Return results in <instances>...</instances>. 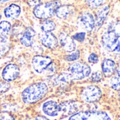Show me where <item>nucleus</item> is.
Wrapping results in <instances>:
<instances>
[{"label": "nucleus", "instance_id": "423d86ee", "mask_svg": "<svg viewBox=\"0 0 120 120\" xmlns=\"http://www.w3.org/2000/svg\"><path fill=\"white\" fill-rule=\"evenodd\" d=\"M53 61V58L50 56L36 54L33 56L31 59V67L35 73L40 75L43 74Z\"/></svg>", "mask_w": 120, "mask_h": 120}, {"label": "nucleus", "instance_id": "6e6552de", "mask_svg": "<svg viewBox=\"0 0 120 120\" xmlns=\"http://www.w3.org/2000/svg\"><path fill=\"white\" fill-rule=\"evenodd\" d=\"M102 96L101 89L95 85H88L84 87L80 93L81 100L86 103H93L98 101Z\"/></svg>", "mask_w": 120, "mask_h": 120}, {"label": "nucleus", "instance_id": "f03ea898", "mask_svg": "<svg viewBox=\"0 0 120 120\" xmlns=\"http://www.w3.org/2000/svg\"><path fill=\"white\" fill-rule=\"evenodd\" d=\"M60 5H62L60 0H51L40 3L33 8V13L36 18L42 20L51 19L55 15V11Z\"/></svg>", "mask_w": 120, "mask_h": 120}, {"label": "nucleus", "instance_id": "1a4fd4ad", "mask_svg": "<svg viewBox=\"0 0 120 120\" xmlns=\"http://www.w3.org/2000/svg\"><path fill=\"white\" fill-rule=\"evenodd\" d=\"M38 41L42 46L52 51L59 47L58 38L53 32H41L38 34Z\"/></svg>", "mask_w": 120, "mask_h": 120}, {"label": "nucleus", "instance_id": "dca6fc26", "mask_svg": "<svg viewBox=\"0 0 120 120\" xmlns=\"http://www.w3.org/2000/svg\"><path fill=\"white\" fill-rule=\"evenodd\" d=\"M36 36V32L32 27H26L22 37L19 39L20 43L25 48H29L35 43V37Z\"/></svg>", "mask_w": 120, "mask_h": 120}, {"label": "nucleus", "instance_id": "9d476101", "mask_svg": "<svg viewBox=\"0 0 120 120\" xmlns=\"http://www.w3.org/2000/svg\"><path fill=\"white\" fill-rule=\"evenodd\" d=\"M59 46L66 53H69L76 50V43L72 37L69 36L67 33L62 32L58 35Z\"/></svg>", "mask_w": 120, "mask_h": 120}, {"label": "nucleus", "instance_id": "c9c22d12", "mask_svg": "<svg viewBox=\"0 0 120 120\" xmlns=\"http://www.w3.org/2000/svg\"><path fill=\"white\" fill-rule=\"evenodd\" d=\"M33 120H51L48 119L47 117H45V116H43V115H38L35 116V117L33 118Z\"/></svg>", "mask_w": 120, "mask_h": 120}, {"label": "nucleus", "instance_id": "cd10ccee", "mask_svg": "<svg viewBox=\"0 0 120 120\" xmlns=\"http://www.w3.org/2000/svg\"><path fill=\"white\" fill-rule=\"evenodd\" d=\"M110 85L115 91H120V77L115 76L110 81Z\"/></svg>", "mask_w": 120, "mask_h": 120}, {"label": "nucleus", "instance_id": "7ed1b4c3", "mask_svg": "<svg viewBox=\"0 0 120 120\" xmlns=\"http://www.w3.org/2000/svg\"><path fill=\"white\" fill-rule=\"evenodd\" d=\"M40 115L51 120H57L62 117L59 103L54 98H50L42 101L37 108Z\"/></svg>", "mask_w": 120, "mask_h": 120}, {"label": "nucleus", "instance_id": "72a5a7b5", "mask_svg": "<svg viewBox=\"0 0 120 120\" xmlns=\"http://www.w3.org/2000/svg\"><path fill=\"white\" fill-rule=\"evenodd\" d=\"M26 3L27 4L30 6V7H35L37 5H39L40 3H42L41 0H26Z\"/></svg>", "mask_w": 120, "mask_h": 120}, {"label": "nucleus", "instance_id": "a19ab883", "mask_svg": "<svg viewBox=\"0 0 120 120\" xmlns=\"http://www.w3.org/2000/svg\"></svg>", "mask_w": 120, "mask_h": 120}, {"label": "nucleus", "instance_id": "412c9836", "mask_svg": "<svg viewBox=\"0 0 120 120\" xmlns=\"http://www.w3.org/2000/svg\"><path fill=\"white\" fill-rule=\"evenodd\" d=\"M11 23L8 20L0 21V39H9L11 31Z\"/></svg>", "mask_w": 120, "mask_h": 120}, {"label": "nucleus", "instance_id": "5701e85b", "mask_svg": "<svg viewBox=\"0 0 120 120\" xmlns=\"http://www.w3.org/2000/svg\"><path fill=\"white\" fill-rule=\"evenodd\" d=\"M11 43L9 39H0V58L5 56L10 51Z\"/></svg>", "mask_w": 120, "mask_h": 120}, {"label": "nucleus", "instance_id": "4be33fe9", "mask_svg": "<svg viewBox=\"0 0 120 120\" xmlns=\"http://www.w3.org/2000/svg\"><path fill=\"white\" fill-rule=\"evenodd\" d=\"M57 27V24L54 20L52 19H47L44 20L41 22L40 28L42 32H52L55 30Z\"/></svg>", "mask_w": 120, "mask_h": 120}, {"label": "nucleus", "instance_id": "39448f33", "mask_svg": "<svg viewBox=\"0 0 120 120\" xmlns=\"http://www.w3.org/2000/svg\"><path fill=\"white\" fill-rule=\"evenodd\" d=\"M62 120H112L110 115L103 111H79Z\"/></svg>", "mask_w": 120, "mask_h": 120}, {"label": "nucleus", "instance_id": "58836bf2", "mask_svg": "<svg viewBox=\"0 0 120 120\" xmlns=\"http://www.w3.org/2000/svg\"><path fill=\"white\" fill-rule=\"evenodd\" d=\"M31 120L30 119H27V120Z\"/></svg>", "mask_w": 120, "mask_h": 120}, {"label": "nucleus", "instance_id": "473e14b6", "mask_svg": "<svg viewBox=\"0 0 120 120\" xmlns=\"http://www.w3.org/2000/svg\"><path fill=\"white\" fill-rule=\"evenodd\" d=\"M86 37V32H79V33H76L75 35H74L72 37V38L74 40H76L78 41L82 42L84 41Z\"/></svg>", "mask_w": 120, "mask_h": 120}, {"label": "nucleus", "instance_id": "4468645a", "mask_svg": "<svg viewBox=\"0 0 120 120\" xmlns=\"http://www.w3.org/2000/svg\"><path fill=\"white\" fill-rule=\"evenodd\" d=\"M51 82L57 87L64 88L72 82L71 77L67 71L58 72L57 74L50 77Z\"/></svg>", "mask_w": 120, "mask_h": 120}, {"label": "nucleus", "instance_id": "9b49d317", "mask_svg": "<svg viewBox=\"0 0 120 120\" xmlns=\"http://www.w3.org/2000/svg\"><path fill=\"white\" fill-rule=\"evenodd\" d=\"M62 117H69L80 111L81 103L76 101H64L59 103Z\"/></svg>", "mask_w": 120, "mask_h": 120}, {"label": "nucleus", "instance_id": "aec40b11", "mask_svg": "<svg viewBox=\"0 0 120 120\" xmlns=\"http://www.w3.org/2000/svg\"><path fill=\"white\" fill-rule=\"evenodd\" d=\"M24 25L21 22H16L11 26V39L14 41H19L21 37H22L24 31L25 30Z\"/></svg>", "mask_w": 120, "mask_h": 120}, {"label": "nucleus", "instance_id": "e433bc0d", "mask_svg": "<svg viewBox=\"0 0 120 120\" xmlns=\"http://www.w3.org/2000/svg\"><path fill=\"white\" fill-rule=\"evenodd\" d=\"M116 71H117V76L120 77V65L117 68Z\"/></svg>", "mask_w": 120, "mask_h": 120}, {"label": "nucleus", "instance_id": "a211bd4d", "mask_svg": "<svg viewBox=\"0 0 120 120\" xmlns=\"http://www.w3.org/2000/svg\"><path fill=\"white\" fill-rule=\"evenodd\" d=\"M74 14V8L71 5H60L55 11L57 18L60 20H68Z\"/></svg>", "mask_w": 120, "mask_h": 120}, {"label": "nucleus", "instance_id": "4c0bfd02", "mask_svg": "<svg viewBox=\"0 0 120 120\" xmlns=\"http://www.w3.org/2000/svg\"><path fill=\"white\" fill-rule=\"evenodd\" d=\"M1 13H0V21H1Z\"/></svg>", "mask_w": 120, "mask_h": 120}, {"label": "nucleus", "instance_id": "f8f14e48", "mask_svg": "<svg viewBox=\"0 0 120 120\" xmlns=\"http://www.w3.org/2000/svg\"><path fill=\"white\" fill-rule=\"evenodd\" d=\"M78 23L80 27L86 32H91L95 29L94 15L88 11L82 12L78 18Z\"/></svg>", "mask_w": 120, "mask_h": 120}, {"label": "nucleus", "instance_id": "f704fd0d", "mask_svg": "<svg viewBox=\"0 0 120 120\" xmlns=\"http://www.w3.org/2000/svg\"><path fill=\"white\" fill-rule=\"evenodd\" d=\"M113 52L114 53H120V37L118 38V41H117L116 47L115 48Z\"/></svg>", "mask_w": 120, "mask_h": 120}, {"label": "nucleus", "instance_id": "f3484780", "mask_svg": "<svg viewBox=\"0 0 120 120\" xmlns=\"http://www.w3.org/2000/svg\"><path fill=\"white\" fill-rule=\"evenodd\" d=\"M3 13L6 19L14 20L20 16L21 8L18 4L12 3L4 8Z\"/></svg>", "mask_w": 120, "mask_h": 120}, {"label": "nucleus", "instance_id": "0eeeda50", "mask_svg": "<svg viewBox=\"0 0 120 120\" xmlns=\"http://www.w3.org/2000/svg\"><path fill=\"white\" fill-rule=\"evenodd\" d=\"M20 73L19 66L15 63L10 62L0 70V79L7 83L13 82L19 77Z\"/></svg>", "mask_w": 120, "mask_h": 120}, {"label": "nucleus", "instance_id": "ddd939ff", "mask_svg": "<svg viewBox=\"0 0 120 120\" xmlns=\"http://www.w3.org/2000/svg\"><path fill=\"white\" fill-rule=\"evenodd\" d=\"M110 11L109 4H103L96 9L95 13V29L99 30L104 24Z\"/></svg>", "mask_w": 120, "mask_h": 120}, {"label": "nucleus", "instance_id": "bb28decb", "mask_svg": "<svg viewBox=\"0 0 120 120\" xmlns=\"http://www.w3.org/2000/svg\"><path fill=\"white\" fill-rule=\"evenodd\" d=\"M47 73V75L50 76V77H52L56 74L58 73V65L54 62L53 61L47 68L46 72Z\"/></svg>", "mask_w": 120, "mask_h": 120}, {"label": "nucleus", "instance_id": "a878e982", "mask_svg": "<svg viewBox=\"0 0 120 120\" xmlns=\"http://www.w3.org/2000/svg\"><path fill=\"white\" fill-rule=\"evenodd\" d=\"M108 30L112 31L117 37H120V20L112 22L109 25Z\"/></svg>", "mask_w": 120, "mask_h": 120}, {"label": "nucleus", "instance_id": "b1692460", "mask_svg": "<svg viewBox=\"0 0 120 120\" xmlns=\"http://www.w3.org/2000/svg\"><path fill=\"white\" fill-rule=\"evenodd\" d=\"M81 58V51L79 50H76L74 52L69 53L64 56V60L66 62L73 63L74 61L78 60Z\"/></svg>", "mask_w": 120, "mask_h": 120}, {"label": "nucleus", "instance_id": "2f4dec72", "mask_svg": "<svg viewBox=\"0 0 120 120\" xmlns=\"http://www.w3.org/2000/svg\"><path fill=\"white\" fill-rule=\"evenodd\" d=\"M0 120H16L13 115L8 112L0 113Z\"/></svg>", "mask_w": 120, "mask_h": 120}, {"label": "nucleus", "instance_id": "20e7f679", "mask_svg": "<svg viewBox=\"0 0 120 120\" xmlns=\"http://www.w3.org/2000/svg\"><path fill=\"white\" fill-rule=\"evenodd\" d=\"M72 81H79L88 77L91 74V69L88 65L83 62H73L68 66L66 70Z\"/></svg>", "mask_w": 120, "mask_h": 120}, {"label": "nucleus", "instance_id": "6ab92c4d", "mask_svg": "<svg viewBox=\"0 0 120 120\" xmlns=\"http://www.w3.org/2000/svg\"><path fill=\"white\" fill-rule=\"evenodd\" d=\"M117 65L115 62L111 59H105L102 63V71L106 77H111L116 71Z\"/></svg>", "mask_w": 120, "mask_h": 120}, {"label": "nucleus", "instance_id": "c756f323", "mask_svg": "<svg viewBox=\"0 0 120 120\" xmlns=\"http://www.w3.org/2000/svg\"><path fill=\"white\" fill-rule=\"evenodd\" d=\"M11 87L9 83L5 82L4 81H0V94L6 92Z\"/></svg>", "mask_w": 120, "mask_h": 120}, {"label": "nucleus", "instance_id": "ea45409f", "mask_svg": "<svg viewBox=\"0 0 120 120\" xmlns=\"http://www.w3.org/2000/svg\"></svg>", "mask_w": 120, "mask_h": 120}, {"label": "nucleus", "instance_id": "f257e3e1", "mask_svg": "<svg viewBox=\"0 0 120 120\" xmlns=\"http://www.w3.org/2000/svg\"><path fill=\"white\" fill-rule=\"evenodd\" d=\"M50 91L48 84L45 82L30 84L21 91V100L25 105H33L42 101Z\"/></svg>", "mask_w": 120, "mask_h": 120}, {"label": "nucleus", "instance_id": "c85d7f7f", "mask_svg": "<svg viewBox=\"0 0 120 120\" xmlns=\"http://www.w3.org/2000/svg\"><path fill=\"white\" fill-rule=\"evenodd\" d=\"M102 78H103V75L100 71H97V72L92 73L91 75V77H90L91 81L93 82H95V83L100 82L102 80Z\"/></svg>", "mask_w": 120, "mask_h": 120}, {"label": "nucleus", "instance_id": "393cba45", "mask_svg": "<svg viewBox=\"0 0 120 120\" xmlns=\"http://www.w3.org/2000/svg\"><path fill=\"white\" fill-rule=\"evenodd\" d=\"M84 1L89 8L94 10L98 8L102 5H103L105 0H84Z\"/></svg>", "mask_w": 120, "mask_h": 120}, {"label": "nucleus", "instance_id": "2eb2a0df", "mask_svg": "<svg viewBox=\"0 0 120 120\" xmlns=\"http://www.w3.org/2000/svg\"><path fill=\"white\" fill-rule=\"evenodd\" d=\"M118 38L112 31L107 30L103 33L101 37L102 43L103 46L108 51L113 52L115 48L116 47Z\"/></svg>", "mask_w": 120, "mask_h": 120}, {"label": "nucleus", "instance_id": "7c9ffc66", "mask_svg": "<svg viewBox=\"0 0 120 120\" xmlns=\"http://www.w3.org/2000/svg\"><path fill=\"white\" fill-rule=\"evenodd\" d=\"M88 63H90L95 64V63H98L99 58H98L97 54H95L94 53H91L89 55V56L88 58Z\"/></svg>", "mask_w": 120, "mask_h": 120}]
</instances>
